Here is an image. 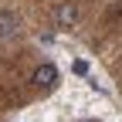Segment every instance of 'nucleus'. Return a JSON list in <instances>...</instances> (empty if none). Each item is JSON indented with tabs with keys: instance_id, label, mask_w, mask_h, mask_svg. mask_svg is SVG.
Returning a JSON list of instances; mask_svg holds the SVG:
<instances>
[{
	"instance_id": "f257e3e1",
	"label": "nucleus",
	"mask_w": 122,
	"mask_h": 122,
	"mask_svg": "<svg viewBox=\"0 0 122 122\" xmlns=\"http://www.w3.org/2000/svg\"><path fill=\"white\" fill-rule=\"evenodd\" d=\"M75 24H78V4H75V0H61V4L54 7V27L68 30Z\"/></svg>"
},
{
	"instance_id": "f03ea898",
	"label": "nucleus",
	"mask_w": 122,
	"mask_h": 122,
	"mask_svg": "<svg viewBox=\"0 0 122 122\" xmlns=\"http://www.w3.org/2000/svg\"><path fill=\"white\" fill-rule=\"evenodd\" d=\"M20 30V17L14 10H0V41H7V37H14Z\"/></svg>"
},
{
	"instance_id": "7ed1b4c3",
	"label": "nucleus",
	"mask_w": 122,
	"mask_h": 122,
	"mask_svg": "<svg viewBox=\"0 0 122 122\" xmlns=\"http://www.w3.org/2000/svg\"><path fill=\"white\" fill-rule=\"evenodd\" d=\"M30 81H34L37 88H54V81H58V71H54V65H41L34 75H30Z\"/></svg>"
},
{
	"instance_id": "20e7f679",
	"label": "nucleus",
	"mask_w": 122,
	"mask_h": 122,
	"mask_svg": "<svg viewBox=\"0 0 122 122\" xmlns=\"http://www.w3.org/2000/svg\"><path fill=\"white\" fill-rule=\"evenodd\" d=\"M88 122H98V119H88Z\"/></svg>"
}]
</instances>
